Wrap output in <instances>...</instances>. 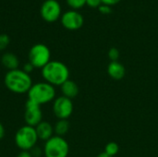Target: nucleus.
<instances>
[{"label": "nucleus", "mask_w": 158, "mask_h": 157, "mask_svg": "<svg viewBox=\"0 0 158 157\" xmlns=\"http://www.w3.org/2000/svg\"><path fill=\"white\" fill-rule=\"evenodd\" d=\"M43 151L45 157H68L69 145L64 137L54 135L44 143Z\"/></svg>", "instance_id": "39448f33"}, {"label": "nucleus", "mask_w": 158, "mask_h": 157, "mask_svg": "<svg viewBox=\"0 0 158 157\" xmlns=\"http://www.w3.org/2000/svg\"><path fill=\"white\" fill-rule=\"evenodd\" d=\"M118 151H119V146H118V144L117 143H115V142H110V143H108L106 145V147H105V153L112 157L117 155L118 153Z\"/></svg>", "instance_id": "dca6fc26"}, {"label": "nucleus", "mask_w": 158, "mask_h": 157, "mask_svg": "<svg viewBox=\"0 0 158 157\" xmlns=\"http://www.w3.org/2000/svg\"><path fill=\"white\" fill-rule=\"evenodd\" d=\"M70 125L68 119H58V121L54 126L55 135L64 137L69 130Z\"/></svg>", "instance_id": "2eb2a0df"}, {"label": "nucleus", "mask_w": 158, "mask_h": 157, "mask_svg": "<svg viewBox=\"0 0 158 157\" xmlns=\"http://www.w3.org/2000/svg\"><path fill=\"white\" fill-rule=\"evenodd\" d=\"M62 26L69 31H77L81 29L84 23L83 16L77 10L71 9L64 12L60 18Z\"/></svg>", "instance_id": "9d476101"}, {"label": "nucleus", "mask_w": 158, "mask_h": 157, "mask_svg": "<svg viewBox=\"0 0 158 157\" xmlns=\"http://www.w3.org/2000/svg\"><path fill=\"white\" fill-rule=\"evenodd\" d=\"M1 64L4 68H6L8 71L18 69L19 67V60L18 56L10 52L4 53L1 56Z\"/></svg>", "instance_id": "4468645a"}, {"label": "nucleus", "mask_w": 158, "mask_h": 157, "mask_svg": "<svg viewBox=\"0 0 158 157\" xmlns=\"http://www.w3.org/2000/svg\"><path fill=\"white\" fill-rule=\"evenodd\" d=\"M42 77L45 82L53 86H61L69 80V69L66 64L58 60H51L41 69Z\"/></svg>", "instance_id": "f03ea898"}, {"label": "nucleus", "mask_w": 158, "mask_h": 157, "mask_svg": "<svg viewBox=\"0 0 158 157\" xmlns=\"http://www.w3.org/2000/svg\"><path fill=\"white\" fill-rule=\"evenodd\" d=\"M102 4V0H86V5L90 7H98Z\"/></svg>", "instance_id": "4be33fe9"}, {"label": "nucleus", "mask_w": 158, "mask_h": 157, "mask_svg": "<svg viewBox=\"0 0 158 157\" xmlns=\"http://www.w3.org/2000/svg\"><path fill=\"white\" fill-rule=\"evenodd\" d=\"M121 0H102V4H105V5H108V6H113V5H116L118 4V2H120Z\"/></svg>", "instance_id": "b1692460"}, {"label": "nucleus", "mask_w": 158, "mask_h": 157, "mask_svg": "<svg viewBox=\"0 0 158 157\" xmlns=\"http://www.w3.org/2000/svg\"><path fill=\"white\" fill-rule=\"evenodd\" d=\"M5 134H6V130H5V127L4 125L0 122V141L5 137Z\"/></svg>", "instance_id": "a878e982"}, {"label": "nucleus", "mask_w": 158, "mask_h": 157, "mask_svg": "<svg viewBox=\"0 0 158 157\" xmlns=\"http://www.w3.org/2000/svg\"><path fill=\"white\" fill-rule=\"evenodd\" d=\"M108 57L109 59L111 60V62H114V61H118L119 59V56H120V53H119V50L116 47H112L109 49L108 51Z\"/></svg>", "instance_id": "6ab92c4d"}, {"label": "nucleus", "mask_w": 158, "mask_h": 157, "mask_svg": "<svg viewBox=\"0 0 158 157\" xmlns=\"http://www.w3.org/2000/svg\"><path fill=\"white\" fill-rule=\"evenodd\" d=\"M56 99L55 86L47 82H37L32 84L28 92V100L36 103L39 105L48 104Z\"/></svg>", "instance_id": "7ed1b4c3"}, {"label": "nucleus", "mask_w": 158, "mask_h": 157, "mask_svg": "<svg viewBox=\"0 0 158 157\" xmlns=\"http://www.w3.org/2000/svg\"><path fill=\"white\" fill-rule=\"evenodd\" d=\"M98 10L100 11L101 14H104V15H108L111 13L112 11V8L110 6L108 5H105V4H101L99 6H98Z\"/></svg>", "instance_id": "aec40b11"}, {"label": "nucleus", "mask_w": 158, "mask_h": 157, "mask_svg": "<svg viewBox=\"0 0 158 157\" xmlns=\"http://www.w3.org/2000/svg\"><path fill=\"white\" fill-rule=\"evenodd\" d=\"M96 157H112V156H110V155H108L107 154H106L105 152H103V153L99 154V155H98Z\"/></svg>", "instance_id": "bb28decb"}, {"label": "nucleus", "mask_w": 158, "mask_h": 157, "mask_svg": "<svg viewBox=\"0 0 158 157\" xmlns=\"http://www.w3.org/2000/svg\"><path fill=\"white\" fill-rule=\"evenodd\" d=\"M35 130L38 136V139L44 141V143L51 139L54 136V126H52L47 121H42L35 127Z\"/></svg>", "instance_id": "9b49d317"}, {"label": "nucleus", "mask_w": 158, "mask_h": 157, "mask_svg": "<svg viewBox=\"0 0 158 157\" xmlns=\"http://www.w3.org/2000/svg\"><path fill=\"white\" fill-rule=\"evenodd\" d=\"M15 143L20 151L30 152L33 147L36 146L39 141L35 128L25 125L19 128L14 137Z\"/></svg>", "instance_id": "20e7f679"}, {"label": "nucleus", "mask_w": 158, "mask_h": 157, "mask_svg": "<svg viewBox=\"0 0 158 157\" xmlns=\"http://www.w3.org/2000/svg\"><path fill=\"white\" fill-rule=\"evenodd\" d=\"M73 109L72 100L63 95L56 97L53 102V112L58 119H68L72 115Z\"/></svg>", "instance_id": "6e6552de"}, {"label": "nucleus", "mask_w": 158, "mask_h": 157, "mask_svg": "<svg viewBox=\"0 0 158 157\" xmlns=\"http://www.w3.org/2000/svg\"><path fill=\"white\" fill-rule=\"evenodd\" d=\"M30 153L31 154L32 157H40L43 154H44V151H43L40 147H38V146L36 145L35 147H33V148L30 151Z\"/></svg>", "instance_id": "412c9836"}, {"label": "nucleus", "mask_w": 158, "mask_h": 157, "mask_svg": "<svg viewBox=\"0 0 158 157\" xmlns=\"http://www.w3.org/2000/svg\"><path fill=\"white\" fill-rule=\"evenodd\" d=\"M107 73L110 78L116 81L123 79L126 75L125 67L118 61L110 62L107 66Z\"/></svg>", "instance_id": "f8f14e48"}, {"label": "nucleus", "mask_w": 158, "mask_h": 157, "mask_svg": "<svg viewBox=\"0 0 158 157\" xmlns=\"http://www.w3.org/2000/svg\"><path fill=\"white\" fill-rule=\"evenodd\" d=\"M10 43V38L6 33L0 34V51L5 50Z\"/></svg>", "instance_id": "a211bd4d"}, {"label": "nucleus", "mask_w": 158, "mask_h": 157, "mask_svg": "<svg viewBox=\"0 0 158 157\" xmlns=\"http://www.w3.org/2000/svg\"><path fill=\"white\" fill-rule=\"evenodd\" d=\"M24 119L26 125L35 128L39 123L43 121V112L41 105L31 100H27L25 104Z\"/></svg>", "instance_id": "1a4fd4ad"}, {"label": "nucleus", "mask_w": 158, "mask_h": 157, "mask_svg": "<svg viewBox=\"0 0 158 157\" xmlns=\"http://www.w3.org/2000/svg\"><path fill=\"white\" fill-rule=\"evenodd\" d=\"M4 83L8 91L16 94L28 93L33 84L31 75L19 68L7 71L4 78Z\"/></svg>", "instance_id": "f257e3e1"}, {"label": "nucleus", "mask_w": 158, "mask_h": 157, "mask_svg": "<svg viewBox=\"0 0 158 157\" xmlns=\"http://www.w3.org/2000/svg\"><path fill=\"white\" fill-rule=\"evenodd\" d=\"M60 88H61V93L63 96L71 100L76 98L80 93L78 84L74 81H71V80H68L67 81H65L60 86Z\"/></svg>", "instance_id": "ddd939ff"}, {"label": "nucleus", "mask_w": 158, "mask_h": 157, "mask_svg": "<svg viewBox=\"0 0 158 157\" xmlns=\"http://www.w3.org/2000/svg\"><path fill=\"white\" fill-rule=\"evenodd\" d=\"M33 69H34V67H33L30 62L26 63V64L23 66V68H22V70H24V71H25L26 73H28V74H30Z\"/></svg>", "instance_id": "5701e85b"}, {"label": "nucleus", "mask_w": 158, "mask_h": 157, "mask_svg": "<svg viewBox=\"0 0 158 157\" xmlns=\"http://www.w3.org/2000/svg\"><path fill=\"white\" fill-rule=\"evenodd\" d=\"M40 15L46 22H55L62 15L61 5L57 0H44L40 7Z\"/></svg>", "instance_id": "0eeeda50"}, {"label": "nucleus", "mask_w": 158, "mask_h": 157, "mask_svg": "<svg viewBox=\"0 0 158 157\" xmlns=\"http://www.w3.org/2000/svg\"><path fill=\"white\" fill-rule=\"evenodd\" d=\"M17 157H32V155L28 151H20V153L17 155Z\"/></svg>", "instance_id": "393cba45"}, {"label": "nucleus", "mask_w": 158, "mask_h": 157, "mask_svg": "<svg viewBox=\"0 0 158 157\" xmlns=\"http://www.w3.org/2000/svg\"><path fill=\"white\" fill-rule=\"evenodd\" d=\"M28 58L34 68L42 69L51 61V51L44 43H35L31 47Z\"/></svg>", "instance_id": "423d86ee"}, {"label": "nucleus", "mask_w": 158, "mask_h": 157, "mask_svg": "<svg viewBox=\"0 0 158 157\" xmlns=\"http://www.w3.org/2000/svg\"><path fill=\"white\" fill-rule=\"evenodd\" d=\"M67 4L74 10L81 8L86 5V0H66Z\"/></svg>", "instance_id": "f3484780"}]
</instances>
